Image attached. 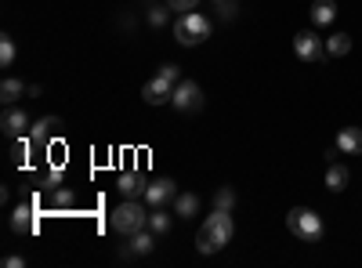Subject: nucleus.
<instances>
[{
	"instance_id": "17",
	"label": "nucleus",
	"mask_w": 362,
	"mask_h": 268,
	"mask_svg": "<svg viewBox=\"0 0 362 268\" xmlns=\"http://www.w3.org/2000/svg\"><path fill=\"white\" fill-rule=\"evenodd\" d=\"M153 247H156V232H153V228H148V232L141 228V232L131 235V250H134V254H153Z\"/></svg>"
},
{
	"instance_id": "19",
	"label": "nucleus",
	"mask_w": 362,
	"mask_h": 268,
	"mask_svg": "<svg viewBox=\"0 0 362 268\" xmlns=\"http://www.w3.org/2000/svg\"><path fill=\"white\" fill-rule=\"evenodd\" d=\"M348 51H351V37H348V33H334V37L326 40V54H329V58H341V54H348Z\"/></svg>"
},
{
	"instance_id": "2",
	"label": "nucleus",
	"mask_w": 362,
	"mask_h": 268,
	"mask_svg": "<svg viewBox=\"0 0 362 268\" xmlns=\"http://www.w3.org/2000/svg\"><path fill=\"white\" fill-rule=\"evenodd\" d=\"M148 203H141V199H124L112 211V218H109V225H112V232H119V235H134V232H141L145 225H148V211H145Z\"/></svg>"
},
{
	"instance_id": "1",
	"label": "nucleus",
	"mask_w": 362,
	"mask_h": 268,
	"mask_svg": "<svg viewBox=\"0 0 362 268\" xmlns=\"http://www.w3.org/2000/svg\"><path fill=\"white\" fill-rule=\"evenodd\" d=\"M232 232H235L232 211H221V206H218V211L203 221V228H199V235H196V250H199V254H218V250L232 240Z\"/></svg>"
},
{
	"instance_id": "10",
	"label": "nucleus",
	"mask_w": 362,
	"mask_h": 268,
	"mask_svg": "<svg viewBox=\"0 0 362 268\" xmlns=\"http://www.w3.org/2000/svg\"><path fill=\"white\" fill-rule=\"evenodd\" d=\"M58 131H62V120H58V116H44L37 127H29V138H33L37 148H44L51 138H58Z\"/></svg>"
},
{
	"instance_id": "9",
	"label": "nucleus",
	"mask_w": 362,
	"mask_h": 268,
	"mask_svg": "<svg viewBox=\"0 0 362 268\" xmlns=\"http://www.w3.org/2000/svg\"><path fill=\"white\" fill-rule=\"evenodd\" d=\"M116 189L124 192V196H131V199H141L145 189H148V182H145L141 170H124V174L116 177Z\"/></svg>"
},
{
	"instance_id": "14",
	"label": "nucleus",
	"mask_w": 362,
	"mask_h": 268,
	"mask_svg": "<svg viewBox=\"0 0 362 268\" xmlns=\"http://www.w3.org/2000/svg\"><path fill=\"white\" fill-rule=\"evenodd\" d=\"M334 15H337L334 0H312V22L315 25H329V22H334Z\"/></svg>"
},
{
	"instance_id": "5",
	"label": "nucleus",
	"mask_w": 362,
	"mask_h": 268,
	"mask_svg": "<svg viewBox=\"0 0 362 268\" xmlns=\"http://www.w3.org/2000/svg\"><path fill=\"white\" fill-rule=\"evenodd\" d=\"M170 105H174L177 112H196V109H203V87H199L196 80H177Z\"/></svg>"
},
{
	"instance_id": "29",
	"label": "nucleus",
	"mask_w": 362,
	"mask_h": 268,
	"mask_svg": "<svg viewBox=\"0 0 362 268\" xmlns=\"http://www.w3.org/2000/svg\"><path fill=\"white\" fill-rule=\"evenodd\" d=\"M4 264H8V268H22V257H18V254H8Z\"/></svg>"
},
{
	"instance_id": "21",
	"label": "nucleus",
	"mask_w": 362,
	"mask_h": 268,
	"mask_svg": "<svg viewBox=\"0 0 362 268\" xmlns=\"http://www.w3.org/2000/svg\"><path fill=\"white\" fill-rule=\"evenodd\" d=\"M11 141H15V145H11V160H15V167H22V163L29 160V145H33V138L22 134V138H11Z\"/></svg>"
},
{
	"instance_id": "25",
	"label": "nucleus",
	"mask_w": 362,
	"mask_h": 268,
	"mask_svg": "<svg viewBox=\"0 0 362 268\" xmlns=\"http://www.w3.org/2000/svg\"><path fill=\"white\" fill-rule=\"evenodd\" d=\"M167 8L185 15V11H196V8H199V0H167Z\"/></svg>"
},
{
	"instance_id": "4",
	"label": "nucleus",
	"mask_w": 362,
	"mask_h": 268,
	"mask_svg": "<svg viewBox=\"0 0 362 268\" xmlns=\"http://www.w3.org/2000/svg\"><path fill=\"white\" fill-rule=\"evenodd\" d=\"M286 228L297 235V240L315 243L319 235H322V218L315 211H308V206H293V211L286 214Z\"/></svg>"
},
{
	"instance_id": "7",
	"label": "nucleus",
	"mask_w": 362,
	"mask_h": 268,
	"mask_svg": "<svg viewBox=\"0 0 362 268\" xmlns=\"http://www.w3.org/2000/svg\"><path fill=\"white\" fill-rule=\"evenodd\" d=\"M141 98L148 102V105H163V102H170L174 98V83L167 80V76H153V80H148L145 87H141Z\"/></svg>"
},
{
	"instance_id": "30",
	"label": "nucleus",
	"mask_w": 362,
	"mask_h": 268,
	"mask_svg": "<svg viewBox=\"0 0 362 268\" xmlns=\"http://www.w3.org/2000/svg\"><path fill=\"white\" fill-rule=\"evenodd\" d=\"M214 4H221V0H214Z\"/></svg>"
},
{
	"instance_id": "20",
	"label": "nucleus",
	"mask_w": 362,
	"mask_h": 268,
	"mask_svg": "<svg viewBox=\"0 0 362 268\" xmlns=\"http://www.w3.org/2000/svg\"><path fill=\"white\" fill-rule=\"evenodd\" d=\"M0 98H4L8 105H15V102L22 98V80H15V76H8L4 83H0Z\"/></svg>"
},
{
	"instance_id": "13",
	"label": "nucleus",
	"mask_w": 362,
	"mask_h": 268,
	"mask_svg": "<svg viewBox=\"0 0 362 268\" xmlns=\"http://www.w3.org/2000/svg\"><path fill=\"white\" fill-rule=\"evenodd\" d=\"M337 148L341 153H362V127H344L337 134Z\"/></svg>"
},
{
	"instance_id": "3",
	"label": "nucleus",
	"mask_w": 362,
	"mask_h": 268,
	"mask_svg": "<svg viewBox=\"0 0 362 268\" xmlns=\"http://www.w3.org/2000/svg\"><path fill=\"white\" fill-rule=\"evenodd\" d=\"M210 37V18L199 15V11H185L177 22H174V40L181 47H196Z\"/></svg>"
},
{
	"instance_id": "26",
	"label": "nucleus",
	"mask_w": 362,
	"mask_h": 268,
	"mask_svg": "<svg viewBox=\"0 0 362 268\" xmlns=\"http://www.w3.org/2000/svg\"><path fill=\"white\" fill-rule=\"evenodd\" d=\"M160 76H167L170 83H177V80H181V73H177V66H174V62H167V66H160Z\"/></svg>"
},
{
	"instance_id": "28",
	"label": "nucleus",
	"mask_w": 362,
	"mask_h": 268,
	"mask_svg": "<svg viewBox=\"0 0 362 268\" xmlns=\"http://www.w3.org/2000/svg\"><path fill=\"white\" fill-rule=\"evenodd\" d=\"M148 22H153V25H163V22H167V8H153V11H148Z\"/></svg>"
},
{
	"instance_id": "27",
	"label": "nucleus",
	"mask_w": 362,
	"mask_h": 268,
	"mask_svg": "<svg viewBox=\"0 0 362 268\" xmlns=\"http://www.w3.org/2000/svg\"><path fill=\"white\" fill-rule=\"evenodd\" d=\"M218 15H221V22H225V18H235V4H232V0H221V4H218Z\"/></svg>"
},
{
	"instance_id": "24",
	"label": "nucleus",
	"mask_w": 362,
	"mask_h": 268,
	"mask_svg": "<svg viewBox=\"0 0 362 268\" xmlns=\"http://www.w3.org/2000/svg\"><path fill=\"white\" fill-rule=\"evenodd\" d=\"M51 203L58 206V211H69V206H73V192H69V189H58V192L51 196Z\"/></svg>"
},
{
	"instance_id": "8",
	"label": "nucleus",
	"mask_w": 362,
	"mask_h": 268,
	"mask_svg": "<svg viewBox=\"0 0 362 268\" xmlns=\"http://www.w3.org/2000/svg\"><path fill=\"white\" fill-rule=\"evenodd\" d=\"M293 51H297V58H305V62H319V58L326 54V47H322V40L315 33H297L293 37Z\"/></svg>"
},
{
	"instance_id": "22",
	"label": "nucleus",
	"mask_w": 362,
	"mask_h": 268,
	"mask_svg": "<svg viewBox=\"0 0 362 268\" xmlns=\"http://www.w3.org/2000/svg\"><path fill=\"white\" fill-rule=\"evenodd\" d=\"M11 62H15V40H11V37L4 33V37H0V66L8 69Z\"/></svg>"
},
{
	"instance_id": "11",
	"label": "nucleus",
	"mask_w": 362,
	"mask_h": 268,
	"mask_svg": "<svg viewBox=\"0 0 362 268\" xmlns=\"http://www.w3.org/2000/svg\"><path fill=\"white\" fill-rule=\"evenodd\" d=\"M11 232H37V211H33V203H18L15 206V214H11Z\"/></svg>"
},
{
	"instance_id": "6",
	"label": "nucleus",
	"mask_w": 362,
	"mask_h": 268,
	"mask_svg": "<svg viewBox=\"0 0 362 268\" xmlns=\"http://www.w3.org/2000/svg\"><path fill=\"white\" fill-rule=\"evenodd\" d=\"M177 196V185L170 182V177H156V182H148V189H145V203H148V211H153V206H167L170 199Z\"/></svg>"
},
{
	"instance_id": "18",
	"label": "nucleus",
	"mask_w": 362,
	"mask_h": 268,
	"mask_svg": "<svg viewBox=\"0 0 362 268\" xmlns=\"http://www.w3.org/2000/svg\"><path fill=\"white\" fill-rule=\"evenodd\" d=\"M148 228H153L156 235H167V232H170V214H167V206H153V211H148Z\"/></svg>"
},
{
	"instance_id": "16",
	"label": "nucleus",
	"mask_w": 362,
	"mask_h": 268,
	"mask_svg": "<svg viewBox=\"0 0 362 268\" xmlns=\"http://www.w3.org/2000/svg\"><path fill=\"white\" fill-rule=\"evenodd\" d=\"M344 185H348V170L334 160V163H329V170H326V189L329 192H341Z\"/></svg>"
},
{
	"instance_id": "12",
	"label": "nucleus",
	"mask_w": 362,
	"mask_h": 268,
	"mask_svg": "<svg viewBox=\"0 0 362 268\" xmlns=\"http://www.w3.org/2000/svg\"><path fill=\"white\" fill-rule=\"evenodd\" d=\"M0 127H4L8 138H22V134L29 131V116H25L22 109H8L4 120H0Z\"/></svg>"
},
{
	"instance_id": "23",
	"label": "nucleus",
	"mask_w": 362,
	"mask_h": 268,
	"mask_svg": "<svg viewBox=\"0 0 362 268\" xmlns=\"http://www.w3.org/2000/svg\"><path fill=\"white\" fill-rule=\"evenodd\" d=\"M214 206H221V211H232V206H235V192H232V189H218Z\"/></svg>"
},
{
	"instance_id": "15",
	"label": "nucleus",
	"mask_w": 362,
	"mask_h": 268,
	"mask_svg": "<svg viewBox=\"0 0 362 268\" xmlns=\"http://www.w3.org/2000/svg\"><path fill=\"white\" fill-rule=\"evenodd\" d=\"M196 211H199V196H196V192L174 196V214H177V218H192Z\"/></svg>"
}]
</instances>
